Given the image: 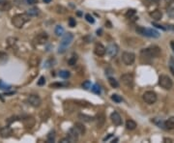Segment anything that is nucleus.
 I'll list each match as a JSON object with an SVG mask.
<instances>
[{
    "instance_id": "obj_28",
    "label": "nucleus",
    "mask_w": 174,
    "mask_h": 143,
    "mask_svg": "<svg viewBox=\"0 0 174 143\" xmlns=\"http://www.w3.org/2000/svg\"><path fill=\"white\" fill-rule=\"evenodd\" d=\"M50 111H48V110H43L41 112V118H42V120L46 121L47 118L50 117Z\"/></svg>"
},
{
    "instance_id": "obj_1",
    "label": "nucleus",
    "mask_w": 174,
    "mask_h": 143,
    "mask_svg": "<svg viewBox=\"0 0 174 143\" xmlns=\"http://www.w3.org/2000/svg\"><path fill=\"white\" fill-rule=\"evenodd\" d=\"M160 54H161V48L157 46L144 48V50H141L140 51V57L142 59H146V60H149V59L152 58H157Z\"/></svg>"
},
{
    "instance_id": "obj_54",
    "label": "nucleus",
    "mask_w": 174,
    "mask_h": 143,
    "mask_svg": "<svg viewBox=\"0 0 174 143\" xmlns=\"http://www.w3.org/2000/svg\"><path fill=\"white\" fill-rule=\"evenodd\" d=\"M173 1H174V0H173Z\"/></svg>"
},
{
    "instance_id": "obj_42",
    "label": "nucleus",
    "mask_w": 174,
    "mask_h": 143,
    "mask_svg": "<svg viewBox=\"0 0 174 143\" xmlns=\"http://www.w3.org/2000/svg\"><path fill=\"white\" fill-rule=\"evenodd\" d=\"M68 22H69V25L71 27H75L76 25V22H75V19H74V17H70Z\"/></svg>"
},
{
    "instance_id": "obj_4",
    "label": "nucleus",
    "mask_w": 174,
    "mask_h": 143,
    "mask_svg": "<svg viewBox=\"0 0 174 143\" xmlns=\"http://www.w3.org/2000/svg\"><path fill=\"white\" fill-rule=\"evenodd\" d=\"M73 40H74V35H73L72 33L65 34V36L63 37V39H62L60 47H59V50H58L59 53H63V52H65L66 48H67L68 46H70V45L72 44Z\"/></svg>"
},
{
    "instance_id": "obj_5",
    "label": "nucleus",
    "mask_w": 174,
    "mask_h": 143,
    "mask_svg": "<svg viewBox=\"0 0 174 143\" xmlns=\"http://www.w3.org/2000/svg\"><path fill=\"white\" fill-rule=\"evenodd\" d=\"M159 84L162 88L165 90H170L173 87V81L168 75H162L159 78Z\"/></svg>"
},
{
    "instance_id": "obj_29",
    "label": "nucleus",
    "mask_w": 174,
    "mask_h": 143,
    "mask_svg": "<svg viewBox=\"0 0 174 143\" xmlns=\"http://www.w3.org/2000/svg\"><path fill=\"white\" fill-rule=\"evenodd\" d=\"M91 90H92L93 93L97 94V95H100L101 92H102V91H101V87H100L98 84H94V85H92Z\"/></svg>"
},
{
    "instance_id": "obj_52",
    "label": "nucleus",
    "mask_w": 174,
    "mask_h": 143,
    "mask_svg": "<svg viewBox=\"0 0 174 143\" xmlns=\"http://www.w3.org/2000/svg\"><path fill=\"white\" fill-rule=\"evenodd\" d=\"M4 2H5L4 0H0V4H1V5H2V4H3V3H4Z\"/></svg>"
},
{
    "instance_id": "obj_43",
    "label": "nucleus",
    "mask_w": 174,
    "mask_h": 143,
    "mask_svg": "<svg viewBox=\"0 0 174 143\" xmlns=\"http://www.w3.org/2000/svg\"><path fill=\"white\" fill-rule=\"evenodd\" d=\"M168 14L169 17H174V8L173 7H170V8L168 9Z\"/></svg>"
},
{
    "instance_id": "obj_14",
    "label": "nucleus",
    "mask_w": 174,
    "mask_h": 143,
    "mask_svg": "<svg viewBox=\"0 0 174 143\" xmlns=\"http://www.w3.org/2000/svg\"><path fill=\"white\" fill-rule=\"evenodd\" d=\"M78 135L79 134L78 132H76V130L75 128H72L71 130L69 131L68 132V138L70 139V141L71 142H76L78 140Z\"/></svg>"
},
{
    "instance_id": "obj_25",
    "label": "nucleus",
    "mask_w": 174,
    "mask_h": 143,
    "mask_svg": "<svg viewBox=\"0 0 174 143\" xmlns=\"http://www.w3.org/2000/svg\"><path fill=\"white\" fill-rule=\"evenodd\" d=\"M78 118H79V119L83 120L84 122H91V121L94 119L93 117L88 116V115H86V114H79V115H78Z\"/></svg>"
},
{
    "instance_id": "obj_30",
    "label": "nucleus",
    "mask_w": 174,
    "mask_h": 143,
    "mask_svg": "<svg viewBox=\"0 0 174 143\" xmlns=\"http://www.w3.org/2000/svg\"><path fill=\"white\" fill-rule=\"evenodd\" d=\"M70 75H71V74H70V72L68 71H65V70H63V71H60V73H59V76L62 78H69Z\"/></svg>"
},
{
    "instance_id": "obj_44",
    "label": "nucleus",
    "mask_w": 174,
    "mask_h": 143,
    "mask_svg": "<svg viewBox=\"0 0 174 143\" xmlns=\"http://www.w3.org/2000/svg\"><path fill=\"white\" fill-rule=\"evenodd\" d=\"M152 25H153V26H156L157 28H161L162 30H165V28L163 26L160 25V24H157V23H155V22H152Z\"/></svg>"
},
{
    "instance_id": "obj_40",
    "label": "nucleus",
    "mask_w": 174,
    "mask_h": 143,
    "mask_svg": "<svg viewBox=\"0 0 174 143\" xmlns=\"http://www.w3.org/2000/svg\"><path fill=\"white\" fill-rule=\"evenodd\" d=\"M45 83H46V78H45V76H41L39 80H38L37 84L39 86H43V85H45Z\"/></svg>"
},
{
    "instance_id": "obj_47",
    "label": "nucleus",
    "mask_w": 174,
    "mask_h": 143,
    "mask_svg": "<svg viewBox=\"0 0 174 143\" xmlns=\"http://www.w3.org/2000/svg\"><path fill=\"white\" fill-rule=\"evenodd\" d=\"M111 137H112V134H109V135H107L106 137H104V138L103 139V140H104V141H106V140H109V138H110Z\"/></svg>"
},
{
    "instance_id": "obj_7",
    "label": "nucleus",
    "mask_w": 174,
    "mask_h": 143,
    "mask_svg": "<svg viewBox=\"0 0 174 143\" xmlns=\"http://www.w3.org/2000/svg\"><path fill=\"white\" fill-rule=\"evenodd\" d=\"M142 99L143 101L148 104H153L157 102V94L154 91H147L143 94V96H142Z\"/></svg>"
},
{
    "instance_id": "obj_36",
    "label": "nucleus",
    "mask_w": 174,
    "mask_h": 143,
    "mask_svg": "<svg viewBox=\"0 0 174 143\" xmlns=\"http://www.w3.org/2000/svg\"><path fill=\"white\" fill-rule=\"evenodd\" d=\"M168 66H169V70H170V72H171V74L174 75V58L173 57H170Z\"/></svg>"
},
{
    "instance_id": "obj_34",
    "label": "nucleus",
    "mask_w": 174,
    "mask_h": 143,
    "mask_svg": "<svg viewBox=\"0 0 174 143\" xmlns=\"http://www.w3.org/2000/svg\"><path fill=\"white\" fill-rule=\"evenodd\" d=\"M76 61H78V56H76V55H73V56L69 59L68 64H69L70 66H74V65H75Z\"/></svg>"
},
{
    "instance_id": "obj_10",
    "label": "nucleus",
    "mask_w": 174,
    "mask_h": 143,
    "mask_svg": "<svg viewBox=\"0 0 174 143\" xmlns=\"http://www.w3.org/2000/svg\"><path fill=\"white\" fill-rule=\"evenodd\" d=\"M118 50H119V47H118V46L116 44H110L109 47H106V53L110 57H114L116 56L117 53H118Z\"/></svg>"
},
{
    "instance_id": "obj_21",
    "label": "nucleus",
    "mask_w": 174,
    "mask_h": 143,
    "mask_svg": "<svg viewBox=\"0 0 174 143\" xmlns=\"http://www.w3.org/2000/svg\"><path fill=\"white\" fill-rule=\"evenodd\" d=\"M40 63V58L38 56H35V55H33L32 57H30L29 59V64L32 66V67H36V66H38Z\"/></svg>"
},
{
    "instance_id": "obj_20",
    "label": "nucleus",
    "mask_w": 174,
    "mask_h": 143,
    "mask_svg": "<svg viewBox=\"0 0 174 143\" xmlns=\"http://www.w3.org/2000/svg\"><path fill=\"white\" fill-rule=\"evenodd\" d=\"M74 128L76 130V132H78L79 134H85V127L84 125L81 123H75L74 125Z\"/></svg>"
},
{
    "instance_id": "obj_9",
    "label": "nucleus",
    "mask_w": 174,
    "mask_h": 143,
    "mask_svg": "<svg viewBox=\"0 0 174 143\" xmlns=\"http://www.w3.org/2000/svg\"><path fill=\"white\" fill-rule=\"evenodd\" d=\"M27 102H28V103L30 106H32L33 107H39L41 106L42 101L38 95H30L28 97V99H27Z\"/></svg>"
},
{
    "instance_id": "obj_27",
    "label": "nucleus",
    "mask_w": 174,
    "mask_h": 143,
    "mask_svg": "<svg viewBox=\"0 0 174 143\" xmlns=\"http://www.w3.org/2000/svg\"><path fill=\"white\" fill-rule=\"evenodd\" d=\"M55 34H56V36L60 37V36H63L64 34V28L60 25L56 26V28H55Z\"/></svg>"
},
{
    "instance_id": "obj_11",
    "label": "nucleus",
    "mask_w": 174,
    "mask_h": 143,
    "mask_svg": "<svg viewBox=\"0 0 174 143\" xmlns=\"http://www.w3.org/2000/svg\"><path fill=\"white\" fill-rule=\"evenodd\" d=\"M48 39V36L47 33H41V34H38L36 37H35L34 42L36 43L37 45H44Z\"/></svg>"
},
{
    "instance_id": "obj_33",
    "label": "nucleus",
    "mask_w": 174,
    "mask_h": 143,
    "mask_svg": "<svg viewBox=\"0 0 174 143\" xmlns=\"http://www.w3.org/2000/svg\"><path fill=\"white\" fill-rule=\"evenodd\" d=\"M27 14H28L29 16H37V15H39V10L37 8H31L27 11Z\"/></svg>"
},
{
    "instance_id": "obj_35",
    "label": "nucleus",
    "mask_w": 174,
    "mask_h": 143,
    "mask_svg": "<svg viewBox=\"0 0 174 143\" xmlns=\"http://www.w3.org/2000/svg\"><path fill=\"white\" fill-rule=\"evenodd\" d=\"M54 140H55V132L54 131H52L47 134V142H54Z\"/></svg>"
},
{
    "instance_id": "obj_15",
    "label": "nucleus",
    "mask_w": 174,
    "mask_h": 143,
    "mask_svg": "<svg viewBox=\"0 0 174 143\" xmlns=\"http://www.w3.org/2000/svg\"><path fill=\"white\" fill-rule=\"evenodd\" d=\"M13 131L11 128L9 127H3L0 129V137L3 138H8L12 135Z\"/></svg>"
},
{
    "instance_id": "obj_18",
    "label": "nucleus",
    "mask_w": 174,
    "mask_h": 143,
    "mask_svg": "<svg viewBox=\"0 0 174 143\" xmlns=\"http://www.w3.org/2000/svg\"><path fill=\"white\" fill-rule=\"evenodd\" d=\"M165 130H173L174 129V116L168 118V120L165 122Z\"/></svg>"
},
{
    "instance_id": "obj_23",
    "label": "nucleus",
    "mask_w": 174,
    "mask_h": 143,
    "mask_svg": "<svg viewBox=\"0 0 174 143\" xmlns=\"http://www.w3.org/2000/svg\"><path fill=\"white\" fill-rule=\"evenodd\" d=\"M8 54L4 51H0V65H4L8 61Z\"/></svg>"
},
{
    "instance_id": "obj_32",
    "label": "nucleus",
    "mask_w": 174,
    "mask_h": 143,
    "mask_svg": "<svg viewBox=\"0 0 174 143\" xmlns=\"http://www.w3.org/2000/svg\"><path fill=\"white\" fill-rule=\"evenodd\" d=\"M0 89L1 90H10L11 89V85L7 84L3 80H0Z\"/></svg>"
},
{
    "instance_id": "obj_16",
    "label": "nucleus",
    "mask_w": 174,
    "mask_h": 143,
    "mask_svg": "<svg viewBox=\"0 0 174 143\" xmlns=\"http://www.w3.org/2000/svg\"><path fill=\"white\" fill-rule=\"evenodd\" d=\"M150 17L155 20H160L162 17V13L161 10L157 9V10H154V11L150 13Z\"/></svg>"
},
{
    "instance_id": "obj_41",
    "label": "nucleus",
    "mask_w": 174,
    "mask_h": 143,
    "mask_svg": "<svg viewBox=\"0 0 174 143\" xmlns=\"http://www.w3.org/2000/svg\"><path fill=\"white\" fill-rule=\"evenodd\" d=\"M82 87H83L84 89H86V90L89 89V88H91V82H90L89 80H86L85 82L82 83Z\"/></svg>"
},
{
    "instance_id": "obj_49",
    "label": "nucleus",
    "mask_w": 174,
    "mask_h": 143,
    "mask_svg": "<svg viewBox=\"0 0 174 143\" xmlns=\"http://www.w3.org/2000/svg\"><path fill=\"white\" fill-rule=\"evenodd\" d=\"M170 47H171L172 50H173V52H174V41H171V42H170Z\"/></svg>"
},
{
    "instance_id": "obj_31",
    "label": "nucleus",
    "mask_w": 174,
    "mask_h": 143,
    "mask_svg": "<svg viewBox=\"0 0 174 143\" xmlns=\"http://www.w3.org/2000/svg\"><path fill=\"white\" fill-rule=\"evenodd\" d=\"M17 38L10 37V38H8V39H7V43H8V45H9L10 47H14L17 44Z\"/></svg>"
},
{
    "instance_id": "obj_13",
    "label": "nucleus",
    "mask_w": 174,
    "mask_h": 143,
    "mask_svg": "<svg viewBox=\"0 0 174 143\" xmlns=\"http://www.w3.org/2000/svg\"><path fill=\"white\" fill-rule=\"evenodd\" d=\"M94 52H95L96 55H98V56H104V54H106V48L104 47L102 44H96L95 45V47H94Z\"/></svg>"
},
{
    "instance_id": "obj_45",
    "label": "nucleus",
    "mask_w": 174,
    "mask_h": 143,
    "mask_svg": "<svg viewBox=\"0 0 174 143\" xmlns=\"http://www.w3.org/2000/svg\"><path fill=\"white\" fill-rule=\"evenodd\" d=\"M26 2L30 5H34V4H37L38 0H26Z\"/></svg>"
},
{
    "instance_id": "obj_3",
    "label": "nucleus",
    "mask_w": 174,
    "mask_h": 143,
    "mask_svg": "<svg viewBox=\"0 0 174 143\" xmlns=\"http://www.w3.org/2000/svg\"><path fill=\"white\" fill-rule=\"evenodd\" d=\"M135 31L142 35V36L145 37H150V38H159L160 37V33L158 31H156L155 29H151V28H144V27L141 26H137L135 28Z\"/></svg>"
},
{
    "instance_id": "obj_12",
    "label": "nucleus",
    "mask_w": 174,
    "mask_h": 143,
    "mask_svg": "<svg viewBox=\"0 0 174 143\" xmlns=\"http://www.w3.org/2000/svg\"><path fill=\"white\" fill-rule=\"evenodd\" d=\"M110 119L115 126H120V125H122V118L120 116V114L118 113L117 111H113V112L111 113Z\"/></svg>"
},
{
    "instance_id": "obj_38",
    "label": "nucleus",
    "mask_w": 174,
    "mask_h": 143,
    "mask_svg": "<svg viewBox=\"0 0 174 143\" xmlns=\"http://www.w3.org/2000/svg\"><path fill=\"white\" fill-rule=\"evenodd\" d=\"M134 15H135V10H134V9L128 10V12L126 13V17H128V19H132Z\"/></svg>"
},
{
    "instance_id": "obj_22",
    "label": "nucleus",
    "mask_w": 174,
    "mask_h": 143,
    "mask_svg": "<svg viewBox=\"0 0 174 143\" xmlns=\"http://www.w3.org/2000/svg\"><path fill=\"white\" fill-rule=\"evenodd\" d=\"M126 128L128 129V130L133 131V130H134L135 128H137V123H135V122H134V120L129 119V120H127V122H126Z\"/></svg>"
},
{
    "instance_id": "obj_8",
    "label": "nucleus",
    "mask_w": 174,
    "mask_h": 143,
    "mask_svg": "<svg viewBox=\"0 0 174 143\" xmlns=\"http://www.w3.org/2000/svg\"><path fill=\"white\" fill-rule=\"evenodd\" d=\"M135 60V55L133 53V52H124L123 54H122V61H123V63L127 66H131L134 64V62Z\"/></svg>"
},
{
    "instance_id": "obj_17",
    "label": "nucleus",
    "mask_w": 174,
    "mask_h": 143,
    "mask_svg": "<svg viewBox=\"0 0 174 143\" xmlns=\"http://www.w3.org/2000/svg\"><path fill=\"white\" fill-rule=\"evenodd\" d=\"M23 124L27 129H31L35 125V120L33 117H27L23 120Z\"/></svg>"
},
{
    "instance_id": "obj_6",
    "label": "nucleus",
    "mask_w": 174,
    "mask_h": 143,
    "mask_svg": "<svg viewBox=\"0 0 174 143\" xmlns=\"http://www.w3.org/2000/svg\"><path fill=\"white\" fill-rule=\"evenodd\" d=\"M121 81L124 85H126L129 88H133L134 84V75L132 74H124L121 75Z\"/></svg>"
},
{
    "instance_id": "obj_19",
    "label": "nucleus",
    "mask_w": 174,
    "mask_h": 143,
    "mask_svg": "<svg viewBox=\"0 0 174 143\" xmlns=\"http://www.w3.org/2000/svg\"><path fill=\"white\" fill-rule=\"evenodd\" d=\"M104 121H106V119H104V114H98V115H97V117H96L97 127L102 128L104 126Z\"/></svg>"
},
{
    "instance_id": "obj_48",
    "label": "nucleus",
    "mask_w": 174,
    "mask_h": 143,
    "mask_svg": "<svg viewBox=\"0 0 174 143\" xmlns=\"http://www.w3.org/2000/svg\"><path fill=\"white\" fill-rule=\"evenodd\" d=\"M61 142H71V141H70V139L67 137V138H63V139H62V140H61Z\"/></svg>"
},
{
    "instance_id": "obj_26",
    "label": "nucleus",
    "mask_w": 174,
    "mask_h": 143,
    "mask_svg": "<svg viewBox=\"0 0 174 143\" xmlns=\"http://www.w3.org/2000/svg\"><path fill=\"white\" fill-rule=\"evenodd\" d=\"M109 82L111 87H113V88H117L118 86H119V83H118V81L113 78H109Z\"/></svg>"
},
{
    "instance_id": "obj_51",
    "label": "nucleus",
    "mask_w": 174,
    "mask_h": 143,
    "mask_svg": "<svg viewBox=\"0 0 174 143\" xmlns=\"http://www.w3.org/2000/svg\"><path fill=\"white\" fill-rule=\"evenodd\" d=\"M43 1H44L45 3H50L51 0H43Z\"/></svg>"
},
{
    "instance_id": "obj_50",
    "label": "nucleus",
    "mask_w": 174,
    "mask_h": 143,
    "mask_svg": "<svg viewBox=\"0 0 174 143\" xmlns=\"http://www.w3.org/2000/svg\"><path fill=\"white\" fill-rule=\"evenodd\" d=\"M163 141H168V142H171L172 140H171V139H169V138H165V139H163Z\"/></svg>"
},
{
    "instance_id": "obj_24",
    "label": "nucleus",
    "mask_w": 174,
    "mask_h": 143,
    "mask_svg": "<svg viewBox=\"0 0 174 143\" xmlns=\"http://www.w3.org/2000/svg\"><path fill=\"white\" fill-rule=\"evenodd\" d=\"M153 123H155L157 126H159V128H162V129H165V122H162L161 119H159V118H154V119L152 120Z\"/></svg>"
},
{
    "instance_id": "obj_53",
    "label": "nucleus",
    "mask_w": 174,
    "mask_h": 143,
    "mask_svg": "<svg viewBox=\"0 0 174 143\" xmlns=\"http://www.w3.org/2000/svg\"><path fill=\"white\" fill-rule=\"evenodd\" d=\"M97 33H98V35H99V33H102V29H100V30L97 31Z\"/></svg>"
},
{
    "instance_id": "obj_37",
    "label": "nucleus",
    "mask_w": 174,
    "mask_h": 143,
    "mask_svg": "<svg viewBox=\"0 0 174 143\" xmlns=\"http://www.w3.org/2000/svg\"><path fill=\"white\" fill-rule=\"evenodd\" d=\"M111 100L114 101L115 103H121L122 102V98L119 95H117V94H113V95L111 96Z\"/></svg>"
},
{
    "instance_id": "obj_2",
    "label": "nucleus",
    "mask_w": 174,
    "mask_h": 143,
    "mask_svg": "<svg viewBox=\"0 0 174 143\" xmlns=\"http://www.w3.org/2000/svg\"><path fill=\"white\" fill-rule=\"evenodd\" d=\"M29 20L28 14H17L12 17V24L16 28H22V27Z\"/></svg>"
},
{
    "instance_id": "obj_46",
    "label": "nucleus",
    "mask_w": 174,
    "mask_h": 143,
    "mask_svg": "<svg viewBox=\"0 0 174 143\" xmlns=\"http://www.w3.org/2000/svg\"><path fill=\"white\" fill-rule=\"evenodd\" d=\"M63 86V84L61 83H54V84H50V87H61Z\"/></svg>"
},
{
    "instance_id": "obj_39",
    "label": "nucleus",
    "mask_w": 174,
    "mask_h": 143,
    "mask_svg": "<svg viewBox=\"0 0 174 143\" xmlns=\"http://www.w3.org/2000/svg\"><path fill=\"white\" fill-rule=\"evenodd\" d=\"M85 19L88 22H90V23H94V22H95V19H94V17L91 15H90V14H87V15H85Z\"/></svg>"
}]
</instances>
